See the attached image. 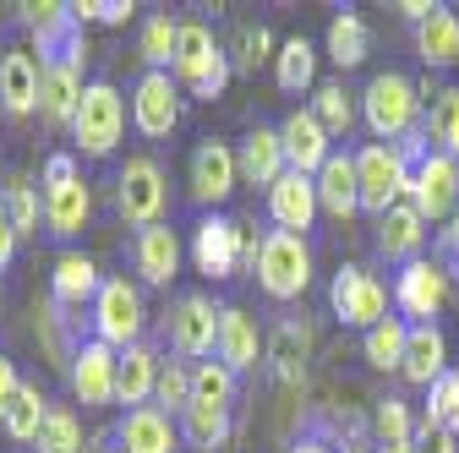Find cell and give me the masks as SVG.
Masks as SVG:
<instances>
[{"mask_svg": "<svg viewBox=\"0 0 459 453\" xmlns=\"http://www.w3.org/2000/svg\"><path fill=\"white\" fill-rule=\"evenodd\" d=\"M427 115V98L421 82H411L405 72H377L361 93V121L372 126L377 142H405Z\"/></svg>", "mask_w": 459, "mask_h": 453, "instance_id": "obj_1", "label": "cell"}, {"mask_svg": "<svg viewBox=\"0 0 459 453\" xmlns=\"http://www.w3.org/2000/svg\"><path fill=\"white\" fill-rule=\"evenodd\" d=\"M411 175L416 164L399 153V142H367L356 148V186H361V213L383 218L388 208L411 202Z\"/></svg>", "mask_w": 459, "mask_h": 453, "instance_id": "obj_2", "label": "cell"}, {"mask_svg": "<svg viewBox=\"0 0 459 453\" xmlns=\"http://www.w3.org/2000/svg\"><path fill=\"white\" fill-rule=\"evenodd\" d=\"M230 72H236V61H230V49L213 44L208 22H181V44H176V66H169V77H176L192 98H219Z\"/></svg>", "mask_w": 459, "mask_h": 453, "instance_id": "obj_3", "label": "cell"}, {"mask_svg": "<svg viewBox=\"0 0 459 453\" xmlns=\"http://www.w3.org/2000/svg\"><path fill=\"white\" fill-rule=\"evenodd\" d=\"M328 306H333V317H339L344 328L372 333L377 322H388V317H394V290L383 285L372 268L344 262V268L333 273V285H328Z\"/></svg>", "mask_w": 459, "mask_h": 453, "instance_id": "obj_4", "label": "cell"}, {"mask_svg": "<svg viewBox=\"0 0 459 453\" xmlns=\"http://www.w3.org/2000/svg\"><path fill=\"white\" fill-rule=\"evenodd\" d=\"M121 132H126V98H121V88L104 82V77H93V82L82 88V104H77L72 142H77L88 158H109L115 142H121Z\"/></svg>", "mask_w": 459, "mask_h": 453, "instance_id": "obj_5", "label": "cell"}, {"mask_svg": "<svg viewBox=\"0 0 459 453\" xmlns=\"http://www.w3.org/2000/svg\"><path fill=\"white\" fill-rule=\"evenodd\" d=\"M143 328H148L143 290L132 278H104V290L93 301V338L109 350H132V345H143Z\"/></svg>", "mask_w": 459, "mask_h": 453, "instance_id": "obj_6", "label": "cell"}, {"mask_svg": "<svg viewBox=\"0 0 459 453\" xmlns=\"http://www.w3.org/2000/svg\"><path fill=\"white\" fill-rule=\"evenodd\" d=\"M257 285H263L268 301H296V295H307V285H312V246L301 235L268 230L263 257H257Z\"/></svg>", "mask_w": 459, "mask_h": 453, "instance_id": "obj_7", "label": "cell"}, {"mask_svg": "<svg viewBox=\"0 0 459 453\" xmlns=\"http://www.w3.org/2000/svg\"><path fill=\"white\" fill-rule=\"evenodd\" d=\"M164 202H169V186H164V169L153 158H126L121 175H115V208H121L126 224L148 230V224H164Z\"/></svg>", "mask_w": 459, "mask_h": 453, "instance_id": "obj_8", "label": "cell"}, {"mask_svg": "<svg viewBox=\"0 0 459 453\" xmlns=\"http://www.w3.org/2000/svg\"><path fill=\"white\" fill-rule=\"evenodd\" d=\"M219 312H224V306H213V295H203V290L181 295L176 306H169V322H164L169 350H176L181 361H192V366L208 361L213 345H219Z\"/></svg>", "mask_w": 459, "mask_h": 453, "instance_id": "obj_9", "label": "cell"}, {"mask_svg": "<svg viewBox=\"0 0 459 453\" xmlns=\"http://www.w3.org/2000/svg\"><path fill=\"white\" fill-rule=\"evenodd\" d=\"M448 285H454V278L443 273V262L416 257V262L399 268V278H394V312L405 317L411 328H416V322H432V317L448 306Z\"/></svg>", "mask_w": 459, "mask_h": 453, "instance_id": "obj_10", "label": "cell"}, {"mask_svg": "<svg viewBox=\"0 0 459 453\" xmlns=\"http://www.w3.org/2000/svg\"><path fill=\"white\" fill-rule=\"evenodd\" d=\"M411 208L427 218V224H448L459 213V164L448 153H427L416 164V175H411Z\"/></svg>", "mask_w": 459, "mask_h": 453, "instance_id": "obj_11", "label": "cell"}, {"mask_svg": "<svg viewBox=\"0 0 459 453\" xmlns=\"http://www.w3.org/2000/svg\"><path fill=\"white\" fill-rule=\"evenodd\" d=\"M132 126L143 137H169L181 126V82L169 72H143L137 88H132Z\"/></svg>", "mask_w": 459, "mask_h": 453, "instance_id": "obj_12", "label": "cell"}, {"mask_svg": "<svg viewBox=\"0 0 459 453\" xmlns=\"http://www.w3.org/2000/svg\"><path fill=\"white\" fill-rule=\"evenodd\" d=\"M192 262L208 278H236L241 273V218L203 213L197 230H192Z\"/></svg>", "mask_w": 459, "mask_h": 453, "instance_id": "obj_13", "label": "cell"}, {"mask_svg": "<svg viewBox=\"0 0 459 453\" xmlns=\"http://www.w3.org/2000/svg\"><path fill=\"white\" fill-rule=\"evenodd\" d=\"M236 186H241L236 148L219 142V137H203V142L192 148V202L219 213V202H224L230 192H236Z\"/></svg>", "mask_w": 459, "mask_h": 453, "instance_id": "obj_14", "label": "cell"}, {"mask_svg": "<svg viewBox=\"0 0 459 453\" xmlns=\"http://www.w3.org/2000/svg\"><path fill=\"white\" fill-rule=\"evenodd\" d=\"M115 366H121V350L99 345V338H82L77 345V361H72V393L82 410H99V405H115Z\"/></svg>", "mask_w": 459, "mask_h": 453, "instance_id": "obj_15", "label": "cell"}, {"mask_svg": "<svg viewBox=\"0 0 459 453\" xmlns=\"http://www.w3.org/2000/svg\"><path fill=\"white\" fill-rule=\"evenodd\" d=\"M88 218H93V192H88L82 175H72V181H44V235L77 241L88 230Z\"/></svg>", "mask_w": 459, "mask_h": 453, "instance_id": "obj_16", "label": "cell"}, {"mask_svg": "<svg viewBox=\"0 0 459 453\" xmlns=\"http://www.w3.org/2000/svg\"><path fill=\"white\" fill-rule=\"evenodd\" d=\"M317 213H323L317 181H312V175H296V169H284V175L273 181V192H268V218L279 224L284 235H301V241H307V230H312Z\"/></svg>", "mask_w": 459, "mask_h": 453, "instance_id": "obj_17", "label": "cell"}, {"mask_svg": "<svg viewBox=\"0 0 459 453\" xmlns=\"http://www.w3.org/2000/svg\"><path fill=\"white\" fill-rule=\"evenodd\" d=\"M279 137H284V158H290L296 175L317 181V169L333 158V142H328V132H323V121L312 109H290V115L279 121Z\"/></svg>", "mask_w": 459, "mask_h": 453, "instance_id": "obj_18", "label": "cell"}, {"mask_svg": "<svg viewBox=\"0 0 459 453\" xmlns=\"http://www.w3.org/2000/svg\"><path fill=\"white\" fill-rule=\"evenodd\" d=\"M22 22H28L33 44H39V61H44V66L66 61V49L82 38V28H77L72 6H61V0H39V6H22Z\"/></svg>", "mask_w": 459, "mask_h": 453, "instance_id": "obj_19", "label": "cell"}, {"mask_svg": "<svg viewBox=\"0 0 459 453\" xmlns=\"http://www.w3.org/2000/svg\"><path fill=\"white\" fill-rule=\"evenodd\" d=\"M263 355H268V345H263L257 322H252L241 306H224V312H219V345H213V361H224L230 372L241 377V372H257Z\"/></svg>", "mask_w": 459, "mask_h": 453, "instance_id": "obj_20", "label": "cell"}, {"mask_svg": "<svg viewBox=\"0 0 459 453\" xmlns=\"http://www.w3.org/2000/svg\"><path fill=\"white\" fill-rule=\"evenodd\" d=\"M132 268L143 273V285L169 290V278L181 273V235L169 230V224H148V230H137V241H132Z\"/></svg>", "mask_w": 459, "mask_h": 453, "instance_id": "obj_21", "label": "cell"}, {"mask_svg": "<svg viewBox=\"0 0 459 453\" xmlns=\"http://www.w3.org/2000/svg\"><path fill=\"white\" fill-rule=\"evenodd\" d=\"M115 448L121 453H176V442H181V426L169 421L164 410H153V405H143V410H126L121 421H115Z\"/></svg>", "mask_w": 459, "mask_h": 453, "instance_id": "obj_22", "label": "cell"}, {"mask_svg": "<svg viewBox=\"0 0 459 453\" xmlns=\"http://www.w3.org/2000/svg\"><path fill=\"white\" fill-rule=\"evenodd\" d=\"M99 290H104V278H99L93 257H82V252H61V257H55V268H49V301L61 306V312L93 306Z\"/></svg>", "mask_w": 459, "mask_h": 453, "instance_id": "obj_23", "label": "cell"}, {"mask_svg": "<svg viewBox=\"0 0 459 453\" xmlns=\"http://www.w3.org/2000/svg\"><path fill=\"white\" fill-rule=\"evenodd\" d=\"M236 164H241V181H247V186L273 192V181L284 175V169H290L279 126H252V132L241 137V148H236Z\"/></svg>", "mask_w": 459, "mask_h": 453, "instance_id": "obj_24", "label": "cell"}, {"mask_svg": "<svg viewBox=\"0 0 459 453\" xmlns=\"http://www.w3.org/2000/svg\"><path fill=\"white\" fill-rule=\"evenodd\" d=\"M39 88H44V61L33 49H6L0 55V104H6V115H33Z\"/></svg>", "mask_w": 459, "mask_h": 453, "instance_id": "obj_25", "label": "cell"}, {"mask_svg": "<svg viewBox=\"0 0 459 453\" xmlns=\"http://www.w3.org/2000/svg\"><path fill=\"white\" fill-rule=\"evenodd\" d=\"M82 61H55V66H44V88H39V115H44V126H72L77 121V104H82Z\"/></svg>", "mask_w": 459, "mask_h": 453, "instance_id": "obj_26", "label": "cell"}, {"mask_svg": "<svg viewBox=\"0 0 459 453\" xmlns=\"http://www.w3.org/2000/svg\"><path fill=\"white\" fill-rule=\"evenodd\" d=\"M421 246H427V218L411 208V202H399V208H388L383 218H377V257L383 262H416L421 257Z\"/></svg>", "mask_w": 459, "mask_h": 453, "instance_id": "obj_27", "label": "cell"}, {"mask_svg": "<svg viewBox=\"0 0 459 453\" xmlns=\"http://www.w3.org/2000/svg\"><path fill=\"white\" fill-rule=\"evenodd\" d=\"M159 366H164V361H159L153 345H132V350H121V366H115V405H126V410L153 405Z\"/></svg>", "mask_w": 459, "mask_h": 453, "instance_id": "obj_28", "label": "cell"}, {"mask_svg": "<svg viewBox=\"0 0 459 453\" xmlns=\"http://www.w3.org/2000/svg\"><path fill=\"white\" fill-rule=\"evenodd\" d=\"M317 202L328 218H356L361 213V186H356V153H333L323 169H317Z\"/></svg>", "mask_w": 459, "mask_h": 453, "instance_id": "obj_29", "label": "cell"}, {"mask_svg": "<svg viewBox=\"0 0 459 453\" xmlns=\"http://www.w3.org/2000/svg\"><path fill=\"white\" fill-rule=\"evenodd\" d=\"M443 372H448V338L437 333V322H416V328H411V345H405V366H399V377H405L411 388H432Z\"/></svg>", "mask_w": 459, "mask_h": 453, "instance_id": "obj_30", "label": "cell"}, {"mask_svg": "<svg viewBox=\"0 0 459 453\" xmlns=\"http://www.w3.org/2000/svg\"><path fill=\"white\" fill-rule=\"evenodd\" d=\"M307 355H312V322H307V317H284V322L273 328V338H268V355H263V361L273 366L279 382H301Z\"/></svg>", "mask_w": 459, "mask_h": 453, "instance_id": "obj_31", "label": "cell"}, {"mask_svg": "<svg viewBox=\"0 0 459 453\" xmlns=\"http://www.w3.org/2000/svg\"><path fill=\"white\" fill-rule=\"evenodd\" d=\"M416 55H421V66H432V72H448L459 61V17L448 6H437L416 28Z\"/></svg>", "mask_w": 459, "mask_h": 453, "instance_id": "obj_32", "label": "cell"}, {"mask_svg": "<svg viewBox=\"0 0 459 453\" xmlns=\"http://www.w3.org/2000/svg\"><path fill=\"white\" fill-rule=\"evenodd\" d=\"M421 98H427V137H432V148L459 164V88H432L427 82Z\"/></svg>", "mask_w": 459, "mask_h": 453, "instance_id": "obj_33", "label": "cell"}, {"mask_svg": "<svg viewBox=\"0 0 459 453\" xmlns=\"http://www.w3.org/2000/svg\"><path fill=\"white\" fill-rule=\"evenodd\" d=\"M0 208H6V218L17 224V235H39V224H44V192H33V181L22 175V169H12V175L0 181Z\"/></svg>", "mask_w": 459, "mask_h": 453, "instance_id": "obj_34", "label": "cell"}, {"mask_svg": "<svg viewBox=\"0 0 459 453\" xmlns=\"http://www.w3.org/2000/svg\"><path fill=\"white\" fill-rule=\"evenodd\" d=\"M367 49H372V33H367V22H361L356 12H339V17L328 22V61H333L339 72H356V66L367 61Z\"/></svg>", "mask_w": 459, "mask_h": 453, "instance_id": "obj_35", "label": "cell"}, {"mask_svg": "<svg viewBox=\"0 0 459 453\" xmlns=\"http://www.w3.org/2000/svg\"><path fill=\"white\" fill-rule=\"evenodd\" d=\"M405 345H411V322L405 317H388L372 333H361V355L377 372H399V366H405Z\"/></svg>", "mask_w": 459, "mask_h": 453, "instance_id": "obj_36", "label": "cell"}, {"mask_svg": "<svg viewBox=\"0 0 459 453\" xmlns=\"http://www.w3.org/2000/svg\"><path fill=\"white\" fill-rule=\"evenodd\" d=\"M176 426H181V442L197 453H219L230 442V410H219V405H186V415Z\"/></svg>", "mask_w": 459, "mask_h": 453, "instance_id": "obj_37", "label": "cell"}, {"mask_svg": "<svg viewBox=\"0 0 459 453\" xmlns=\"http://www.w3.org/2000/svg\"><path fill=\"white\" fill-rule=\"evenodd\" d=\"M176 44H181V17L153 12V17L143 22V38H137L143 66H148V72H169V66H176Z\"/></svg>", "mask_w": 459, "mask_h": 453, "instance_id": "obj_38", "label": "cell"}, {"mask_svg": "<svg viewBox=\"0 0 459 453\" xmlns=\"http://www.w3.org/2000/svg\"><path fill=\"white\" fill-rule=\"evenodd\" d=\"M273 82L284 93H307L317 88V49L307 38H284L279 44V61H273Z\"/></svg>", "mask_w": 459, "mask_h": 453, "instance_id": "obj_39", "label": "cell"}, {"mask_svg": "<svg viewBox=\"0 0 459 453\" xmlns=\"http://www.w3.org/2000/svg\"><path fill=\"white\" fill-rule=\"evenodd\" d=\"M49 410H55V405L44 399V393H39L33 382H22V393L12 399V410L0 415V426H6V437H12V442H39V432H44Z\"/></svg>", "mask_w": 459, "mask_h": 453, "instance_id": "obj_40", "label": "cell"}, {"mask_svg": "<svg viewBox=\"0 0 459 453\" xmlns=\"http://www.w3.org/2000/svg\"><path fill=\"white\" fill-rule=\"evenodd\" d=\"M312 115L323 121L328 137H351V126H356V93H344V82H317L312 88Z\"/></svg>", "mask_w": 459, "mask_h": 453, "instance_id": "obj_41", "label": "cell"}, {"mask_svg": "<svg viewBox=\"0 0 459 453\" xmlns=\"http://www.w3.org/2000/svg\"><path fill=\"white\" fill-rule=\"evenodd\" d=\"M192 405V361H164L159 366V388H153V410H164L169 421H181Z\"/></svg>", "mask_w": 459, "mask_h": 453, "instance_id": "obj_42", "label": "cell"}, {"mask_svg": "<svg viewBox=\"0 0 459 453\" xmlns=\"http://www.w3.org/2000/svg\"><path fill=\"white\" fill-rule=\"evenodd\" d=\"M192 405L236 410V372H230L224 361H197L192 366Z\"/></svg>", "mask_w": 459, "mask_h": 453, "instance_id": "obj_43", "label": "cell"}, {"mask_svg": "<svg viewBox=\"0 0 459 453\" xmlns=\"http://www.w3.org/2000/svg\"><path fill=\"white\" fill-rule=\"evenodd\" d=\"M416 410L399 399V393H388V399H377L372 405V432H377V448H388V442H416Z\"/></svg>", "mask_w": 459, "mask_h": 453, "instance_id": "obj_44", "label": "cell"}, {"mask_svg": "<svg viewBox=\"0 0 459 453\" xmlns=\"http://www.w3.org/2000/svg\"><path fill=\"white\" fill-rule=\"evenodd\" d=\"M421 421H432V426H443V432H454V437H459V372H454V366L427 388Z\"/></svg>", "mask_w": 459, "mask_h": 453, "instance_id": "obj_45", "label": "cell"}, {"mask_svg": "<svg viewBox=\"0 0 459 453\" xmlns=\"http://www.w3.org/2000/svg\"><path fill=\"white\" fill-rule=\"evenodd\" d=\"M39 453H88V448H82V421H77V410H66V405L49 410V421H44V432H39Z\"/></svg>", "mask_w": 459, "mask_h": 453, "instance_id": "obj_46", "label": "cell"}, {"mask_svg": "<svg viewBox=\"0 0 459 453\" xmlns=\"http://www.w3.org/2000/svg\"><path fill=\"white\" fill-rule=\"evenodd\" d=\"M268 61H279V55H273V33L263 22H247L241 38H236V72H257Z\"/></svg>", "mask_w": 459, "mask_h": 453, "instance_id": "obj_47", "label": "cell"}, {"mask_svg": "<svg viewBox=\"0 0 459 453\" xmlns=\"http://www.w3.org/2000/svg\"><path fill=\"white\" fill-rule=\"evenodd\" d=\"M437 262H443V273H448V278H459V213L437 230Z\"/></svg>", "mask_w": 459, "mask_h": 453, "instance_id": "obj_48", "label": "cell"}, {"mask_svg": "<svg viewBox=\"0 0 459 453\" xmlns=\"http://www.w3.org/2000/svg\"><path fill=\"white\" fill-rule=\"evenodd\" d=\"M416 453H459V437L443 432V426H432V421H421L416 426Z\"/></svg>", "mask_w": 459, "mask_h": 453, "instance_id": "obj_49", "label": "cell"}, {"mask_svg": "<svg viewBox=\"0 0 459 453\" xmlns=\"http://www.w3.org/2000/svg\"><path fill=\"white\" fill-rule=\"evenodd\" d=\"M22 393V377H17V361L12 355H0V415L12 410V399Z\"/></svg>", "mask_w": 459, "mask_h": 453, "instance_id": "obj_50", "label": "cell"}, {"mask_svg": "<svg viewBox=\"0 0 459 453\" xmlns=\"http://www.w3.org/2000/svg\"><path fill=\"white\" fill-rule=\"evenodd\" d=\"M17 241H22V235H17V224L6 218V208H0V273L12 268V257H17Z\"/></svg>", "mask_w": 459, "mask_h": 453, "instance_id": "obj_51", "label": "cell"}, {"mask_svg": "<svg viewBox=\"0 0 459 453\" xmlns=\"http://www.w3.org/2000/svg\"><path fill=\"white\" fill-rule=\"evenodd\" d=\"M263 241H268V235H257L252 224H241V268H257V257H263Z\"/></svg>", "mask_w": 459, "mask_h": 453, "instance_id": "obj_52", "label": "cell"}, {"mask_svg": "<svg viewBox=\"0 0 459 453\" xmlns=\"http://www.w3.org/2000/svg\"><path fill=\"white\" fill-rule=\"evenodd\" d=\"M290 453H339V448L323 442V437H301V442H290Z\"/></svg>", "mask_w": 459, "mask_h": 453, "instance_id": "obj_53", "label": "cell"}, {"mask_svg": "<svg viewBox=\"0 0 459 453\" xmlns=\"http://www.w3.org/2000/svg\"><path fill=\"white\" fill-rule=\"evenodd\" d=\"M372 453H416V442H388V448H372Z\"/></svg>", "mask_w": 459, "mask_h": 453, "instance_id": "obj_54", "label": "cell"}, {"mask_svg": "<svg viewBox=\"0 0 459 453\" xmlns=\"http://www.w3.org/2000/svg\"><path fill=\"white\" fill-rule=\"evenodd\" d=\"M339 453H372V448H367V442H344Z\"/></svg>", "mask_w": 459, "mask_h": 453, "instance_id": "obj_55", "label": "cell"}, {"mask_svg": "<svg viewBox=\"0 0 459 453\" xmlns=\"http://www.w3.org/2000/svg\"><path fill=\"white\" fill-rule=\"evenodd\" d=\"M0 115H6V104H0Z\"/></svg>", "mask_w": 459, "mask_h": 453, "instance_id": "obj_56", "label": "cell"}, {"mask_svg": "<svg viewBox=\"0 0 459 453\" xmlns=\"http://www.w3.org/2000/svg\"><path fill=\"white\" fill-rule=\"evenodd\" d=\"M0 22H6V12H0Z\"/></svg>", "mask_w": 459, "mask_h": 453, "instance_id": "obj_57", "label": "cell"}]
</instances>
